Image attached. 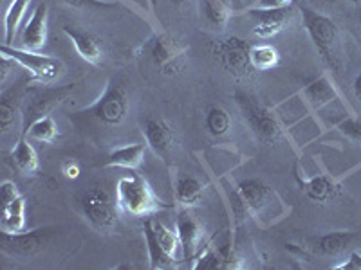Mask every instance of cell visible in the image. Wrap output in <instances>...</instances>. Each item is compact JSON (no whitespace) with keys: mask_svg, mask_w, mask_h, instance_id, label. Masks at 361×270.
<instances>
[{"mask_svg":"<svg viewBox=\"0 0 361 270\" xmlns=\"http://www.w3.org/2000/svg\"><path fill=\"white\" fill-rule=\"evenodd\" d=\"M18 195H20V193H18L17 184H15L13 180H4V182H2V186H0V202H2V204H8L13 198H17Z\"/></svg>","mask_w":361,"mask_h":270,"instance_id":"e575fe53","label":"cell"},{"mask_svg":"<svg viewBox=\"0 0 361 270\" xmlns=\"http://www.w3.org/2000/svg\"><path fill=\"white\" fill-rule=\"evenodd\" d=\"M25 137H31V139L38 141V143H54V139L58 137V124L51 115H45L40 117L38 121H35L31 127H29Z\"/></svg>","mask_w":361,"mask_h":270,"instance_id":"4dcf8cb0","label":"cell"},{"mask_svg":"<svg viewBox=\"0 0 361 270\" xmlns=\"http://www.w3.org/2000/svg\"><path fill=\"white\" fill-rule=\"evenodd\" d=\"M116 200H118L119 211L132 214V217L145 218L154 217L161 209H169L170 205L164 204L152 186L148 184L147 179L137 173L130 176H121L116 184Z\"/></svg>","mask_w":361,"mask_h":270,"instance_id":"3957f363","label":"cell"},{"mask_svg":"<svg viewBox=\"0 0 361 270\" xmlns=\"http://www.w3.org/2000/svg\"><path fill=\"white\" fill-rule=\"evenodd\" d=\"M145 152H147V144L145 143H134L127 144V146L114 148L103 160V168L137 169L143 164Z\"/></svg>","mask_w":361,"mask_h":270,"instance_id":"d6986e66","label":"cell"},{"mask_svg":"<svg viewBox=\"0 0 361 270\" xmlns=\"http://www.w3.org/2000/svg\"><path fill=\"white\" fill-rule=\"evenodd\" d=\"M60 2L74 9H98V11H105V9L118 8V4L105 2V0H60Z\"/></svg>","mask_w":361,"mask_h":270,"instance_id":"d6a6232c","label":"cell"},{"mask_svg":"<svg viewBox=\"0 0 361 270\" xmlns=\"http://www.w3.org/2000/svg\"><path fill=\"white\" fill-rule=\"evenodd\" d=\"M63 33L74 45L76 53L80 54L83 62L90 63V65L99 67L105 62V49H103V41L99 37H96L92 31L83 27H74V25H66Z\"/></svg>","mask_w":361,"mask_h":270,"instance_id":"5bb4252c","label":"cell"},{"mask_svg":"<svg viewBox=\"0 0 361 270\" xmlns=\"http://www.w3.org/2000/svg\"><path fill=\"white\" fill-rule=\"evenodd\" d=\"M150 4H152V9H156V4H157V0H150Z\"/></svg>","mask_w":361,"mask_h":270,"instance_id":"60d3db41","label":"cell"},{"mask_svg":"<svg viewBox=\"0 0 361 270\" xmlns=\"http://www.w3.org/2000/svg\"><path fill=\"white\" fill-rule=\"evenodd\" d=\"M169 2L173 6H180V4H185V2H188V0H169Z\"/></svg>","mask_w":361,"mask_h":270,"instance_id":"ab89813d","label":"cell"},{"mask_svg":"<svg viewBox=\"0 0 361 270\" xmlns=\"http://www.w3.org/2000/svg\"><path fill=\"white\" fill-rule=\"evenodd\" d=\"M340 130L343 131L347 137H350V139L354 141H360L361 143V121H357V119H345L343 123L340 124Z\"/></svg>","mask_w":361,"mask_h":270,"instance_id":"836d02e7","label":"cell"},{"mask_svg":"<svg viewBox=\"0 0 361 270\" xmlns=\"http://www.w3.org/2000/svg\"><path fill=\"white\" fill-rule=\"evenodd\" d=\"M145 225L150 229V233H152V236L156 238V242L159 243L161 249L169 254V256L176 258L177 250L180 249V242H179V236H177V231L169 229L163 221L157 220V218L154 217H148L147 220H145Z\"/></svg>","mask_w":361,"mask_h":270,"instance_id":"d4e9b609","label":"cell"},{"mask_svg":"<svg viewBox=\"0 0 361 270\" xmlns=\"http://www.w3.org/2000/svg\"><path fill=\"white\" fill-rule=\"evenodd\" d=\"M25 227V197L18 195L8 204H2L0 231L2 233H20Z\"/></svg>","mask_w":361,"mask_h":270,"instance_id":"603a6c76","label":"cell"},{"mask_svg":"<svg viewBox=\"0 0 361 270\" xmlns=\"http://www.w3.org/2000/svg\"><path fill=\"white\" fill-rule=\"evenodd\" d=\"M354 238V231H333L312 238L309 249L314 256H338L353 245Z\"/></svg>","mask_w":361,"mask_h":270,"instance_id":"e0dca14e","label":"cell"},{"mask_svg":"<svg viewBox=\"0 0 361 270\" xmlns=\"http://www.w3.org/2000/svg\"><path fill=\"white\" fill-rule=\"evenodd\" d=\"M80 213L98 233H111L118 225L119 205L111 189L102 182L89 184L76 195Z\"/></svg>","mask_w":361,"mask_h":270,"instance_id":"7a4b0ae2","label":"cell"},{"mask_svg":"<svg viewBox=\"0 0 361 270\" xmlns=\"http://www.w3.org/2000/svg\"><path fill=\"white\" fill-rule=\"evenodd\" d=\"M0 53L4 58H9L13 63H18L20 67H24L27 72H31L33 79H37V82H54L63 72V63L60 60L47 56V54H40L38 51L17 49V47L4 44L0 47Z\"/></svg>","mask_w":361,"mask_h":270,"instance_id":"9c48e42d","label":"cell"},{"mask_svg":"<svg viewBox=\"0 0 361 270\" xmlns=\"http://www.w3.org/2000/svg\"><path fill=\"white\" fill-rule=\"evenodd\" d=\"M143 135L147 146L156 153L159 159L169 162L173 150L177 146V135L169 121L163 117H148L143 123Z\"/></svg>","mask_w":361,"mask_h":270,"instance_id":"7c38bea8","label":"cell"},{"mask_svg":"<svg viewBox=\"0 0 361 270\" xmlns=\"http://www.w3.org/2000/svg\"><path fill=\"white\" fill-rule=\"evenodd\" d=\"M53 236L49 227H40L33 231H20V233H2L0 234V249L2 252L17 258H29L38 250L44 249Z\"/></svg>","mask_w":361,"mask_h":270,"instance_id":"8fae6325","label":"cell"},{"mask_svg":"<svg viewBox=\"0 0 361 270\" xmlns=\"http://www.w3.org/2000/svg\"><path fill=\"white\" fill-rule=\"evenodd\" d=\"M74 83L62 86H35V89H27L24 98V105H22V130L20 135L27 134L29 127L38 121L40 117L49 115L54 108L62 101H66L74 90Z\"/></svg>","mask_w":361,"mask_h":270,"instance_id":"8992f818","label":"cell"},{"mask_svg":"<svg viewBox=\"0 0 361 270\" xmlns=\"http://www.w3.org/2000/svg\"><path fill=\"white\" fill-rule=\"evenodd\" d=\"M325 2H340V0H325Z\"/></svg>","mask_w":361,"mask_h":270,"instance_id":"b9f144b4","label":"cell"},{"mask_svg":"<svg viewBox=\"0 0 361 270\" xmlns=\"http://www.w3.org/2000/svg\"><path fill=\"white\" fill-rule=\"evenodd\" d=\"M235 101L238 103V107L243 110L244 119L247 121L253 134L257 135V139L260 143L273 146L279 143L283 137V124L280 123L279 115L273 112V108L266 107L257 96L238 90L235 94Z\"/></svg>","mask_w":361,"mask_h":270,"instance_id":"277c9868","label":"cell"},{"mask_svg":"<svg viewBox=\"0 0 361 270\" xmlns=\"http://www.w3.org/2000/svg\"><path fill=\"white\" fill-rule=\"evenodd\" d=\"M302 18H304V27L307 31L309 38L314 44L316 51L322 54L327 65L333 70H338V56H336V45H338V25L333 20L314 9L302 6Z\"/></svg>","mask_w":361,"mask_h":270,"instance_id":"ba28073f","label":"cell"},{"mask_svg":"<svg viewBox=\"0 0 361 270\" xmlns=\"http://www.w3.org/2000/svg\"><path fill=\"white\" fill-rule=\"evenodd\" d=\"M291 4H293V0H260L259 8L280 9V8H289Z\"/></svg>","mask_w":361,"mask_h":270,"instance_id":"8d00e7d4","label":"cell"},{"mask_svg":"<svg viewBox=\"0 0 361 270\" xmlns=\"http://www.w3.org/2000/svg\"><path fill=\"white\" fill-rule=\"evenodd\" d=\"M25 92L27 90H25L24 83H17L11 89L4 90L0 96V130H2V134H8L15 124L17 115H22Z\"/></svg>","mask_w":361,"mask_h":270,"instance_id":"ac0fdd59","label":"cell"},{"mask_svg":"<svg viewBox=\"0 0 361 270\" xmlns=\"http://www.w3.org/2000/svg\"><path fill=\"white\" fill-rule=\"evenodd\" d=\"M246 15L255 22L253 34L259 38H271L279 34L282 29H286L288 22L293 17V9H264V8H250L246 9Z\"/></svg>","mask_w":361,"mask_h":270,"instance_id":"4fadbf2b","label":"cell"},{"mask_svg":"<svg viewBox=\"0 0 361 270\" xmlns=\"http://www.w3.org/2000/svg\"><path fill=\"white\" fill-rule=\"evenodd\" d=\"M201 4L206 22L217 31H222L228 25L231 13H233L231 6L226 0H201Z\"/></svg>","mask_w":361,"mask_h":270,"instance_id":"484cf974","label":"cell"},{"mask_svg":"<svg viewBox=\"0 0 361 270\" xmlns=\"http://www.w3.org/2000/svg\"><path fill=\"white\" fill-rule=\"evenodd\" d=\"M176 231L180 242V250L186 259H195V254L199 252L204 229L201 221L193 217L188 207L180 209L176 218Z\"/></svg>","mask_w":361,"mask_h":270,"instance_id":"9a60e30c","label":"cell"},{"mask_svg":"<svg viewBox=\"0 0 361 270\" xmlns=\"http://www.w3.org/2000/svg\"><path fill=\"white\" fill-rule=\"evenodd\" d=\"M302 94L305 96L309 103H311L314 108H322L329 103H333L334 99L338 98L336 86L334 83L331 82L327 74H322L320 78H316L314 82L309 83L304 90H302Z\"/></svg>","mask_w":361,"mask_h":270,"instance_id":"cb8c5ba5","label":"cell"},{"mask_svg":"<svg viewBox=\"0 0 361 270\" xmlns=\"http://www.w3.org/2000/svg\"><path fill=\"white\" fill-rule=\"evenodd\" d=\"M237 195L240 204L259 221L264 220V218H271L273 214L282 218L280 214L286 211V207H283L282 200H280L275 189L267 186L260 179L243 180L237 186Z\"/></svg>","mask_w":361,"mask_h":270,"instance_id":"52a82bcc","label":"cell"},{"mask_svg":"<svg viewBox=\"0 0 361 270\" xmlns=\"http://www.w3.org/2000/svg\"><path fill=\"white\" fill-rule=\"evenodd\" d=\"M251 44L238 37L219 38L209 41V54L228 74L240 82L253 79L257 70L251 65Z\"/></svg>","mask_w":361,"mask_h":270,"instance_id":"5b68a950","label":"cell"},{"mask_svg":"<svg viewBox=\"0 0 361 270\" xmlns=\"http://www.w3.org/2000/svg\"><path fill=\"white\" fill-rule=\"evenodd\" d=\"M193 269H204V270H217V269H226V263L222 259V256L219 254V250L215 249V245H208L204 249V252L195 259L193 263Z\"/></svg>","mask_w":361,"mask_h":270,"instance_id":"1f68e13d","label":"cell"},{"mask_svg":"<svg viewBox=\"0 0 361 270\" xmlns=\"http://www.w3.org/2000/svg\"><path fill=\"white\" fill-rule=\"evenodd\" d=\"M204 191L206 184H202L201 180L193 175H179L173 182V195L183 207H192V205L199 204Z\"/></svg>","mask_w":361,"mask_h":270,"instance_id":"7402d4cb","label":"cell"},{"mask_svg":"<svg viewBox=\"0 0 361 270\" xmlns=\"http://www.w3.org/2000/svg\"><path fill=\"white\" fill-rule=\"evenodd\" d=\"M150 58L161 74L173 76L185 69L186 49L172 34L161 31L150 41Z\"/></svg>","mask_w":361,"mask_h":270,"instance_id":"30bf717a","label":"cell"},{"mask_svg":"<svg viewBox=\"0 0 361 270\" xmlns=\"http://www.w3.org/2000/svg\"><path fill=\"white\" fill-rule=\"evenodd\" d=\"M353 89H354V94H356V98L360 99V101H361V72L357 74V76H356V79H354V85H353Z\"/></svg>","mask_w":361,"mask_h":270,"instance_id":"f35d334b","label":"cell"},{"mask_svg":"<svg viewBox=\"0 0 361 270\" xmlns=\"http://www.w3.org/2000/svg\"><path fill=\"white\" fill-rule=\"evenodd\" d=\"M33 0H11L9 8L6 9L4 15V44H13L15 37H17L18 25H20L22 18H24L25 11H27L29 4Z\"/></svg>","mask_w":361,"mask_h":270,"instance_id":"4316f807","label":"cell"},{"mask_svg":"<svg viewBox=\"0 0 361 270\" xmlns=\"http://www.w3.org/2000/svg\"><path fill=\"white\" fill-rule=\"evenodd\" d=\"M143 233H145V242H147V249H148V258H150V269L157 270V269H169V266H173L176 258L169 256V254L161 249V245L156 242V238L152 236V233H150V229H148L147 225L143 227Z\"/></svg>","mask_w":361,"mask_h":270,"instance_id":"f546056e","label":"cell"},{"mask_svg":"<svg viewBox=\"0 0 361 270\" xmlns=\"http://www.w3.org/2000/svg\"><path fill=\"white\" fill-rule=\"evenodd\" d=\"M128 114V94L125 83L112 76L107 82L103 94L83 110L76 112L74 119L83 123H92L98 127L116 128L123 124Z\"/></svg>","mask_w":361,"mask_h":270,"instance_id":"6da1fadb","label":"cell"},{"mask_svg":"<svg viewBox=\"0 0 361 270\" xmlns=\"http://www.w3.org/2000/svg\"><path fill=\"white\" fill-rule=\"evenodd\" d=\"M334 269L338 270H361V254L360 252H353L350 254V258L347 259L341 265H336Z\"/></svg>","mask_w":361,"mask_h":270,"instance_id":"d590c367","label":"cell"},{"mask_svg":"<svg viewBox=\"0 0 361 270\" xmlns=\"http://www.w3.org/2000/svg\"><path fill=\"white\" fill-rule=\"evenodd\" d=\"M63 173H66V176H69V179H76V176L80 175V166L76 162H67L66 166H63Z\"/></svg>","mask_w":361,"mask_h":270,"instance_id":"74e56055","label":"cell"},{"mask_svg":"<svg viewBox=\"0 0 361 270\" xmlns=\"http://www.w3.org/2000/svg\"><path fill=\"white\" fill-rule=\"evenodd\" d=\"M47 15H49V6L40 2L33 11L31 18L25 22L24 31H22V44L27 51H40L47 40Z\"/></svg>","mask_w":361,"mask_h":270,"instance_id":"2e32d148","label":"cell"},{"mask_svg":"<svg viewBox=\"0 0 361 270\" xmlns=\"http://www.w3.org/2000/svg\"><path fill=\"white\" fill-rule=\"evenodd\" d=\"M9 160H11L13 168H17L22 175H37L40 169L37 152L24 135H18L17 144L13 146L11 153H9Z\"/></svg>","mask_w":361,"mask_h":270,"instance_id":"44dd1931","label":"cell"},{"mask_svg":"<svg viewBox=\"0 0 361 270\" xmlns=\"http://www.w3.org/2000/svg\"><path fill=\"white\" fill-rule=\"evenodd\" d=\"M206 128L214 137H222L230 131L231 128V115L226 108L219 107V105H214L209 107L208 112H206Z\"/></svg>","mask_w":361,"mask_h":270,"instance_id":"f1b7e54d","label":"cell"},{"mask_svg":"<svg viewBox=\"0 0 361 270\" xmlns=\"http://www.w3.org/2000/svg\"><path fill=\"white\" fill-rule=\"evenodd\" d=\"M251 65L257 72L275 69L280 63V54L273 45H251Z\"/></svg>","mask_w":361,"mask_h":270,"instance_id":"83f0119b","label":"cell"},{"mask_svg":"<svg viewBox=\"0 0 361 270\" xmlns=\"http://www.w3.org/2000/svg\"><path fill=\"white\" fill-rule=\"evenodd\" d=\"M302 189L307 195V198H311L312 202L322 205L331 204L333 200H336L341 191L340 186L329 175H318L305 180V182H302Z\"/></svg>","mask_w":361,"mask_h":270,"instance_id":"ffe728a7","label":"cell"}]
</instances>
